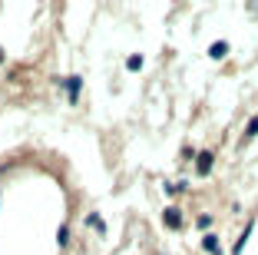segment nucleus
Instances as JSON below:
<instances>
[{
  "label": "nucleus",
  "instance_id": "1",
  "mask_svg": "<svg viewBox=\"0 0 258 255\" xmlns=\"http://www.w3.org/2000/svg\"><path fill=\"white\" fill-rule=\"evenodd\" d=\"M166 225L169 229H179V225H182V212H179V209H176V205H172V209H166Z\"/></svg>",
  "mask_w": 258,
  "mask_h": 255
},
{
  "label": "nucleus",
  "instance_id": "2",
  "mask_svg": "<svg viewBox=\"0 0 258 255\" xmlns=\"http://www.w3.org/2000/svg\"><path fill=\"white\" fill-rule=\"evenodd\" d=\"M202 249H205V252H209V255H222V249H219V238H215V236H205Z\"/></svg>",
  "mask_w": 258,
  "mask_h": 255
},
{
  "label": "nucleus",
  "instance_id": "8",
  "mask_svg": "<svg viewBox=\"0 0 258 255\" xmlns=\"http://www.w3.org/2000/svg\"><path fill=\"white\" fill-rule=\"evenodd\" d=\"M258 133V119H252V123H248V133H245V136H255Z\"/></svg>",
  "mask_w": 258,
  "mask_h": 255
},
{
  "label": "nucleus",
  "instance_id": "7",
  "mask_svg": "<svg viewBox=\"0 0 258 255\" xmlns=\"http://www.w3.org/2000/svg\"><path fill=\"white\" fill-rule=\"evenodd\" d=\"M90 225L96 229V232H103V229H106V225H103V219H99V216H90Z\"/></svg>",
  "mask_w": 258,
  "mask_h": 255
},
{
  "label": "nucleus",
  "instance_id": "3",
  "mask_svg": "<svg viewBox=\"0 0 258 255\" xmlns=\"http://www.w3.org/2000/svg\"><path fill=\"white\" fill-rule=\"evenodd\" d=\"M209 166H212V153H199V172H209Z\"/></svg>",
  "mask_w": 258,
  "mask_h": 255
},
{
  "label": "nucleus",
  "instance_id": "4",
  "mask_svg": "<svg viewBox=\"0 0 258 255\" xmlns=\"http://www.w3.org/2000/svg\"><path fill=\"white\" fill-rule=\"evenodd\" d=\"M66 86H70V100H76V96H80V80L70 76V80H66Z\"/></svg>",
  "mask_w": 258,
  "mask_h": 255
},
{
  "label": "nucleus",
  "instance_id": "6",
  "mask_svg": "<svg viewBox=\"0 0 258 255\" xmlns=\"http://www.w3.org/2000/svg\"><path fill=\"white\" fill-rule=\"evenodd\" d=\"M225 50H228V47H225V43H215V47H212V50H209V53L215 56V60H219V56H225Z\"/></svg>",
  "mask_w": 258,
  "mask_h": 255
},
{
  "label": "nucleus",
  "instance_id": "5",
  "mask_svg": "<svg viewBox=\"0 0 258 255\" xmlns=\"http://www.w3.org/2000/svg\"><path fill=\"white\" fill-rule=\"evenodd\" d=\"M126 67H129V70H139V67H143V56H139V53H132V56L126 60Z\"/></svg>",
  "mask_w": 258,
  "mask_h": 255
},
{
  "label": "nucleus",
  "instance_id": "9",
  "mask_svg": "<svg viewBox=\"0 0 258 255\" xmlns=\"http://www.w3.org/2000/svg\"><path fill=\"white\" fill-rule=\"evenodd\" d=\"M0 60H3V53H0Z\"/></svg>",
  "mask_w": 258,
  "mask_h": 255
}]
</instances>
